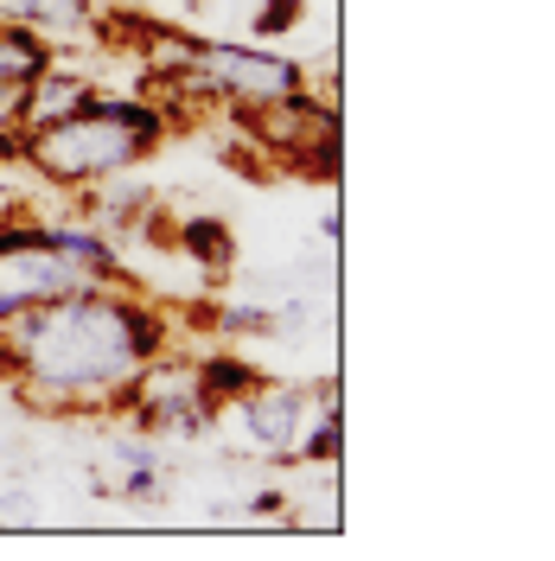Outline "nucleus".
Masks as SVG:
<instances>
[{
	"label": "nucleus",
	"instance_id": "obj_4",
	"mask_svg": "<svg viewBox=\"0 0 555 561\" xmlns=\"http://www.w3.org/2000/svg\"><path fill=\"white\" fill-rule=\"evenodd\" d=\"M319 389H326V383H269V377H262L249 396H237V402H230V415L243 421V440L256 447V454L294 466V454H301V434H307L313 409H319Z\"/></svg>",
	"mask_w": 555,
	"mask_h": 561
},
{
	"label": "nucleus",
	"instance_id": "obj_1",
	"mask_svg": "<svg viewBox=\"0 0 555 561\" xmlns=\"http://www.w3.org/2000/svg\"><path fill=\"white\" fill-rule=\"evenodd\" d=\"M173 325L128 280H90L0 325V370L33 415H109L167 351Z\"/></svg>",
	"mask_w": 555,
	"mask_h": 561
},
{
	"label": "nucleus",
	"instance_id": "obj_13",
	"mask_svg": "<svg viewBox=\"0 0 555 561\" xmlns=\"http://www.w3.org/2000/svg\"><path fill=\"white\" fill-rule=\"evenodd\" d=\"M33 517H38L33 491H0V529H13V524H33Z\"/></svg>",
	"mask_w": 555,
	"mask_h": 561
},
{
	"label": "nucleus",
	"instance_id": "obj_9",
	"mask_svg": "<svg viewBox=\"0 0 555 561\" xmlns=\"http://www.w3.org/2000/svg\"><path fill=\"white\" fill-rule=\"evenodd\" d=\"M256 383H262V377L249 370L243 357H230V351L199 357V389H205V402H217V409H230V402H237V396H249Z\"/></svg>",
	"mask_w": 555,
	"mask_h": 561
},
{
	"label": "nucleus",
	"instance_id": "obj_2",
	"mask_svg": "<svg viewBox=\"0 0 555 561\" xmlns=\"http://www.w3.org/2000/svg\"><path fill=\"white\" fill-rule=\"evenodd\" d=\"M167 108L154 96H122V90H97L83 108H70L65 122L20 135V167L52 185V192H90L115 173H135L140 160L160 153L167 140Z\"/></svg>",
	"mask_w": 555,
	"mask_h": 561
},
{
	"label": "nucleus",
	"instance_id": "obj_14",
	"mask_svg": "<svg viewBox=\"0 0 555 561\" xmlns=\"http://www.w3.org/2000/svg\"><path fill=\"white\" fill-rule=\"evenodd\" d=\"M249 511H256V517H281V511H287V497H281V491H256V497H249Z\"/></svg>",
	"mask_w": 555,
	"mask_h": 561
},
{
	"label": "nucleus",
	"instance_id": "obj_8",
	"mask_svg": "<svg viewBox=\"0 0 555 561\" xmlns=\"http://www.w3.org/2000/svg\"><path fill=\"white\" fill-rule=\"evenodd\" d=\"M33 33L45 38L52 51H70V45H103L97 0H33Z\"/></svg>",
	"mask_w": 555,
	"mask_h": 561
},
{
	"label": "nucleus",
	"instance_id": "obj_5",
	"mask_svg": "<svg viewBox=\"0 0 555 561\" xmlns=\"http://www.w3.org/2000/svg\"><path fill=\"white\" fill-rule=\"evenodd\" d=\"M103 83H97V70L83 65H65V51L52 58V65L38 70L33 83L20 90V108H13V128L20 135H33V128H52V122H65L70 108H83L90 96H97Z\"/></svg>",
	"mask_w": 555,
	"mask_h": 561
},
{
	"label": "nucleus",
	"instance_id": "obj_10",
	"mask_svg": "<svg viewBox=\"0 0 555 561\" xmlns=\"http://www.w3.org/2000/svg\"><path fill=\"white\" fill-rule=\"evenodd\" d=\"M217 332L224 339H269L275 332V307H217Z\"/></svg>",
	"mask_w": 555,
	"mask_h": 561
},
{
	"label": "nucleus",
	"instance_id": "obj_12",
	"mask_svg": "<svg viewBox=\"0 0 555 561\" xmlns=\"http://www.w3.org/2000/svg\"><path fill=\"white\" fill-rule=\"evenodd\" d=\"M160 497H167V472H160V459L128 466V479H122V504H160Z\"/></svg>",
	"mask_w": 555,
	"mask_h": 561
},
{
	"label": "nucleus",
	"instance_id": "obj_11",
	"mask_svg": "<svg viewBox=\"0 0 555 561\" xmlns=\"http://www.w3.org/2000/svg\"><path fill=\"white\" fill-rule=\"evenodd\" d=\"M307 20V0H262L256 7V38H287Z\"/></svg>",
	"mask_w": 555,
	"mask_h": 561
},
{
	"label": "nucleus",
	"instance_id": "obj_3",
	"mask_svg": "<svg viewBox=\"0 0 555 561\" xmlns=\"http://www.w3.org/2000/svg\"><path fill=\"white\" fill-rule=\"evenodd\" d=\"M230 115H237V128L269 160H287V167H301L313 179L339 173V108H326L307 90L275 96V103H256V108H230Z\"/></svg>",
	"mask_w": 555,
	"mask_h": 561
},
{
	"label": "nucleus",
	"instance_id": "obj_7",
	"mask_svg": "<svg viewBox=\"0 0 555 561\" xmlns=\"http://www.w3.org/2000/svg\"><path fill=\"white\" fill-rule=\"evenodd\" d=\"M154 217V185H140V179H128V173H115V179H103V185H90V224L97 230H140Z\"/></svg>",
	"mask_w": 555,
	"mask_h": 561
},
{
	"label": "nucleus",
	"instance_id": "obj_6",
	"mask_svg": "<svg viewBox=\"0 0 555 561\" xmlns=\"http://www.w3.org/2000/svg\"><path fill=\"white\" fill-rule=\"evenodd\" d=\"M173 243L185 262H199L205 275H230L237 268V237H230V224L217 217V210H185L173 224Z\"/></svg>",
	"mask_w": 555,
	"mask_h": 561
}]
</instances>
